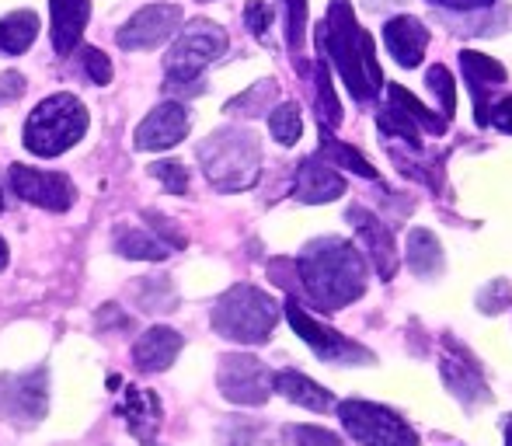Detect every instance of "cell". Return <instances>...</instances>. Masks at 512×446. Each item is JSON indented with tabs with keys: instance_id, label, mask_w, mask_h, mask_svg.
Masks as SVG:
<instances>
[{
	"instance_id": "cell-1",
	"label": "cell",
	"mask_w": 512,
	"mask_h": 446,
	"mask_svg": "<svg viewBox=\"0 0 512 446\" xmlns=\"http://www.w3.org/2000/svg\"><path fill=\"white\" fill-rule=\"evenodd\" d=\"M307 300L321 311H342L366 293V262L342 237H317L293 262Z\"/></svg>"
},
{
	"instance_id": "cell-2",
	"label": "cell",
	"mask_w": 512,
	"mask_h": 446,
	"mask_svg": "<svg viewBox=\"0 0 512 446\" xmlns=\"http://www.w3.org/2000/svg\"><path fill=\"white\" fill-rule=\"evenodd\" d=\"M317 42L335 60L352 98H359V102L377 98L384 74H380V63L373 56V35L359 28L349 0H331L328 21H321V28H317Z\"/></svg>"
},
{
	"instance_id": "cell-3",
	"label": "cell",
	"mask_w": 512,
	"mask_h": 446,
	"mask_svg": "<svg viewBox=\"0 0 512 446\" xmlns=\"http://www.w3.org/2000/svg\"><path fill=\"white\" fill-rule=\"evenodd\" d=\"M199 164H203V175L209 178L216 192H244L258 182V171H262V147H258V136L251 129L227 126L216 129L213 136H206L196 150Z\"/></svg>"
},
{
	"instance_id": "cell-4",
	"label": "cell",
	"mask_w": 512,
	"mask_h": 446,
	"mask_svg": "<svg viewBox=\"0 0 512 446\" xmlns=\"http://www.w3.org/2000/svg\"><path fill=\"white\" fill-rule=\"evenodd\" d=\"M279 325V304L265 290L248 283H237L216 300L213 328L230 342L265 345Z\"/></svg>"
},
{
	"instance_id": "cell-5",
	"label": "cell",
	"mask_w": 512,
	"mask_h": 446,
	"mask_svg": "<svg viewBox=\"0 0 512 446\" xmlns=\"http://www.w3.org/2000/svg\"><path fill=\"white\" fill-rule=\"evenodd\" d=\"M227 53V32L206 18H196L178 32L164 70H168V91L175 95H196L206 91L203 70Z\"/></svg>"
},
{
	"instance_id": "cell-6",
	"label": "cell",
	"mask_w": 512,
	"mask_h": 446,
	"mask_svg": "<svg viewBox=\"0 0 512 446\" xmlns=\"http://www.w3.org/2000/svg\"><path fill=\"white\" fill-rule=\"evenodd\" d=\"M84 129H88V109L74 95H49L28 115L25 147L39 157H56L74 147Z\"/></svg>"
},
{
	"instance_id": "cell-7",
	"label": "cell",
	"mask_w": 512,
	"mask_h": 446,
	"mask_svg": "<svg viewBox=\"0 0 512 446\" xmlns=\"http://www.w3.org/2000/svg\"><path fill=\"white\" fill-rule=\"evenodd\" d=\"M338 419L359 446H418L415 429L401 415H394L391 408H380L373 401H342Z\"/></svg>"
},
{
	"instance_id": "cell-8",
	"label": "cell",
	"mask_w": 512,
	"mask_h": 446,
	"mask_svg": "<svg viewBox=\"0 0 512 446\" xmlns=\"http://www.w3.org/2000/svg\"><path fill=\"white\" fill-rule=\"evenodd\" d=\"M49 412V373L35 366L25 373H4L0 377V422L14 429H32Z\"/></svg>"
},
{
	"instance_id": "cell-9",
	"label": "cell",
	"mask_w": 512,
	"mask_h": 446,
	"mask_svg": "<svg viewBox=\"0 0 512 446\" xmlns=\"http://www.w3.org/2000/svg\"><path fill=\"white\" fill-rule=\"evenodd\" d=\"M216 384H220L223 398L244 408H258L272 398V370L262 359L244 356V352H230V356L220 359Z\"/></svg>"
},
{
	"instance_id": "cell-10",
	"label": "cell",
	"mask_w": 512,
	"mask_h": 446,
	"mask_svg": "<svg viewBox=\"0 0 512 446\" xmlns=\"http://www.w3.org/2000/svg\"><path fill=\"white\" fill-rule=\"evenodd\" d=\"M286 318H290L293 332L304 338L310 349H314V356L324 359V363H373L370 349H363L359 342H352V338L338 335L335 328H328L317 318H310L307 307H300L297 300L286 304Z\"/></svg>"
},
{
	"instance_id": "cell-11",
	"label": "cell",
	"mask_w": 512,
	"mask_h": 446,
	"mask_svg": "<svg viewBox=\"0 0 512 446\" xmlns=\"http://www.w3.org/2000/svg\"><path fill=\"white\" fill-rule=\"evenodd\" d=\"M439 377H443L446 391H450L464 408H478V405H488V401H492V391H488V380H485L481 363L467 349H460L450 335L443 338Z\"/></svg>"
},
{
	"instance_id": "cell-12",
	"label": "cell",
	"mask_w": 512,
	"mask_h": 446,
	"mask_svg": "<svg viewBox=\"0 0 512 446\" xmlns=\"http://www.w3.org/2000/svg\"><path fill=\"white\" fill-rule=\"evenodd\" d=\"M147 220H154V223H143V227L126 223V227H119V234H115V251H119V255L161 262V258L175 255L178 248H185V234L168 217L147 213Z\"/></svg>"
},
{
	"instance_id": "cell-13",
	"label": "cell",
	"mask_w": 512,
	"mask_h": 446,
	"mask_svg": "<svg viewBox=\"0 0 512 446\" xmlns=\"http://www.w3.org/2000/svg\"><path fill=\"white\" fill-rule=\"evenodd\" d=\"M11 189L18 192L25 203L42 206V210H49V213H67L77 199V189L67 175H60V171L25 168V164H11Z\"/></svg>"
},
{
	"instance_id": "cell-14",
	"label": "cell",
	"mask_w": 512,
	"mask_h": 446,
	"mask_svg": "<svg viewBox=\"0 0 512 446\" xmlns=\"http://www.w3.org/2000/svg\"><path fill=\"white\" fill-rule=\"evenodd\" d=\"M178 21H182L178 4H147L119 28L115 39H119L122 49H154L178 32Z\"/></svg>"
},
{
	"instance_id": "cell-15",
	"label": "cell",
	"mask_w": 512,
	"mask_h": 446,
	"mask_svg": "<svg viewBox=\"0 0 512 446\" xmlns=\"http://www.w3.org/2000/svg\"><path fill=\"white\" fill-rule=\"evenodd\" d=\"M349 223L356 227V234H359V241L366 244V251H370L380 279H394L401 258H398V244H394L391 227H387L377 213L366 210V206H349Z\"/></svg>"
},
{
	"instance_id": "cell-16",
	"label": "cell",
	"mask_w": 512,
	"mask_h": 446,
	"mask_svg": "<svg viewBox=\"0 0 512 446\" xmlns=\"http://www.w3.org/2000/svg\"><path fill=\"white\" fill-rule=\"evenodd\" d=\"M189 136V112L182 102L157 105L147 119L136 126V147L140 150H168Z\"/></svg>"
},
{
	"instance_id": "cell-17",
	"label": "cell",
	"mask_w": 512,
	"mask_h": 446,
	"mask_svg": "<svg viewBox=\"0 0 512 446\" xmlns=\"http://www.w3.org/2000/svg\"><path fill=\"white\" fill-rule=\"evenodd\" d=\"M115 415L126 422L129 436H133V440H140L143 446L154 443L157 429H161V419H164L157 394L154 391H140V387H126V398L115 405Z\"/></svg>"
},
{
	"instance_id": "cell-18",
	"label": "cell",
	"mask_w": 512,
	"mask_h": 446,
	"mask_svg": "<svg viewBox=\"0 0 512 446\" xmlns=\"http://www.w3.org/2000/svg\"><path fill=\"white\" fill-rule=\"evenodd\" d=\"M338 196H345V178L328 161H321V157L300 161L297 182H293V199H300V203H331Z\"/></svg>"
},
{
	"instance_id": "cell-19",
	"label": "cell",
	"mask_w": 512,
	"mask_h": 446,
	"mask_svg": "<svg viewBox=\"0 0 512 446\" xmlns=\"http://www.w3.org/2000/svg\"><path fill=\"white\" fill-rule=\"evenodd\" d=\"M384 46L401 67H418L429 46V28L411 14H398L384 25Z\"/></svg>"
},
{
	"instance_id": "cell-20",
	"label": "cell",
	"mask_w": 512,
	"mask_h": 446,
	"mask_svg": "<svg viewBox=\"0 0 512 446\" xmlns=\"http://www.w3.org/2000/svg\"><path fill=\"white\" fill-rule=\"evenodd\" d=\"M185 338L175 332V328H150V332H143L136 338L133 345V363L140 366L143 373H161L168 370L171 363L178 359V352H182Z\"/></svg>"
},
{
	"instance_id": "cell-21",
	"label": "cell",
	"mask_w": 512,
	"mask_h": 446,
	"mask_svg": "<svg viewBox=\"0 0 512 446\" xmlns=\"http://www.w3.org/2000/svg\"><path fill=\"white\" fill-rule=\"evenodd\" d=\"M460 70H464V81L474 95V105H478V122L485 126L488 122V105H485V95L495 88V84L506 81V67L499 60L485 53H474V49H464L460 53Z\"/></svg>"
},
{
	"instance_id": "cell-22",
	"label": "cell",
	"mask_w": 512,
	"mask_h": 446,
	"mask_svg": "<svg viewBox=\"0 0 512 446\" xmlns=\"http://www.w3.org/2000/svg\"><path fill=\"white\" fill-rule=\"evenodd\" d=\"M49 7H53V49L60 56H70L91 18V4L88 0H49Z\"/></svg>"
},
{
	"instance_id": "cell-23",
	"label": "cell",
	"mask_w": 512,
	"mask_h": 446,
	"mask_svg": "<svg viewBox=\"0 0 512 446\" xmlns=\"http://www.w3.org/2000/svg\"><path fill=\"white\" fill-rule=\"evenodd\" d=\"M272 391H279L286 401L307 408V412H328V408H335L331 391H324L321 384H314V380L304 377V373H297V370L272 373Z\"/></svg>"
},
{
	"instance_id": "cell-24",
	"label": "cell",
	"mask_w": 512,
	"mask_h": 446,
	"mask_svg": "<svg viewBox=\"0 0 512 446\" xmlns=\"http://www.w3.org/2000/svg\"><path fill=\"white\" fill-rule=\"evenodd\" d=\"M408 269L415 276L429 279V276H439L443 272V248H439L436 234H429L425 227H415L408 234Z\"/></svg>"
},
{
	"instance_id": "cell-25",
	"label": "cell",
	"mask_w": 512,
	"mask_h": 446,
	"mask_svg": "<svg viewBox=\"0 0 512 446\" xmlns=\"http://www.w3.org/2000/svg\"><path fill=\"white\" fill-rule=\"evenodd\" d=\"M35 35H39V18H35V11L7 14V18L0 21V53H7V56L25 53L35 42Z\"/></svg>"
},
{
	"instance_id": "cell-26",
	"label": "cell",
	"mask_w": 512,
	"mask_h": 446,
	"mask_svg": "<svg viewBox=\"0 0 512 446\" xmlns=\"http://www.w3.org/2000/svg\"><path fill=\"white\" fill-rule=\"evenodd\" d=\"M321 154L328 157V164L331 168H349V171H356V175H363V178H377V171H373V164L366 161L359 150H352V147H345L342 140H335V136L328 133V126H321Z\"/></svg>"
},
{
	"instance_id": "cell-27",
	"label": "cell",
	"mask_w": 512,
	"mask_h": 446,
	"mask_svg": "<svg viewBox=\"0 0 512 446\" xmlns=\"http://www.w3.org/2000/svg\"><path fill=\"white\" fill-rule=\"evenodd\" d=\"M387 98H391V105H398V109L405 112V115H411V119L418 122V129H429L432 136L446 133V119H443V115H436L432 109H425V105L418 102V98L411 95V91L401 88V84H391V88H387Z\"/></svg>"
},
{
	"instance_id": "cell-28",
	"label": "cell",
	"mask_w": 512,
	"mask_h": 446,
	"mask_svg": "<svg viewBox=\"0 0 512 446\" xmlns=\"http://www.w3.org/2000/svg\"><path fill=\"white\" fill-rule=\"evenodd\" d=\"M269 129L283 147H293L304 133V122H300V109L293 102H283L279 109H272L269 115Z\"/></svg>"
},
{
	"instance_id": "cell-29",
	"label": "cell",
	"mask_w": 512,
	"mask_h": 446,
	"mask_svg": "<svg viewBox=\"0 0 512 446\" xmlns=\"http://www.w3.org/2000/svg\"><path fill=\"white\" fill-rule=\"evenodd\" d=\"M223 446H272L269 429L255 419H230L223 429Z\"/></svg>"
},
{
	"instance_id": "cell-30",
	"label": "cell",
	"mask_w": 512,
	"mask_h": 446,
	"mask_svg": "<svg viewBox=\"0 0 512 446\" xmlns=\"http://www.w3.org/2000/svg\"><path fill=\"white\" fill-rule=\"evenodd\" d=\"M317 109H321V126H338L342 122V105H338L335 91H331V77L324 63H317Z\"/></svg>"
},
{
	"instance_id": "cell-31",
	"label": "cell",
	"mask_w": 512,
	"mask_h": 446,
	"mask_svg": "<svg viewBox=\"0 0 512 446\" xmlns=\"http://www.w3.org/2000/svg\"><path fill=\"white\" fill-rule=\"evenodd\" d=\"M276 98V84L272 81H262L255 88H248L244 95H237L234 102L227 105V112H237V115H262L265 105Z\"/></svg>"
},
{
	"instance_id": "cell-32",
	"label": "cell",
	"mask_w": 512,
	"mask_h": 446,
	"mask_svg": "<svg viewBox=\"0 0 512 446\" xmlns=\"http://www.w3.org/2000/svg\"><path fill=\"white\" fill-rule=\"evenodd\" d=\"M286 446H345L335 433L321 426H283Z\"/></svg>"
},
{
	"instance_id": "cell-33",
	"label": "cell",
	"mask_w": 512,
	"mask_h": 446,
	"mask_svg": "<svg viewBox=\"0 0 512 446\" xmlns=\"http://www.w3.org/2000/svg\"><path fill=\"white\" fill-rule=\"evenodd\" d=\"M140 300H143V311H175V290L161 276H154L150 283L140 286Z\"/></svg>"
},
{
	"instance_id": "cell-34",
	"label": "cell",
	"mask_w": 512,
	"mask_h": 446,
	"mask_svg": "<svg viewBox=\"0 0 512 446\" xmlns=\"http://www.w3.org/2000/svg\"><path fill=\"white\" fill-rule=\"evenodd\" d=\"M286 11V42L290 49L304 46V32H307V0H279Z\"/></svg>"
},
{
	"instance_id": "cell-35",
	"label": "cell",
	"mask_w": 512,
	"mask_h": 446,
	"mask_svg": "<svg viewBox=\"0 0 512 446\" xmlns=\"http://www.w3.org/2000/svg\"><path fill=\"white\" fill-rule=\"evenodd\" d=\"M478 307L485 314H502L506 307H512V286L506 279H492V283L478 293Z\"/></svg>"
},
{
	"instance_id": "cell-36",
	"label": "cell",
	"mask_w": 512,
	"mask_h": 446,
	"mask_svg": "<svg viewBox=\"0 0 512 446\" xmlns=\"http://www.w3.org/2000/svg\"><path fill=\"white\" fill-rule=\"evenodd\" d=\"M150 175L161 178L164 189L175 192V196H185V192H189V175H185V168L178 161H157V164H150Z\"/></svg>"
},
{
	"instance_id": "cell-37",
	"label": "cell",
	"mask_w": 512,
	"mask_h": 446,
	"mask_svg": "<svg viewBox=\"0 0 512 446\" xmlns=\"http://www.w3.org/2000/svg\"><path fill=\"white\" fill-rule=\"evenodd\" d=\"M425 81H429V88L436 91L439 98H443V112L450 115L453 112V105H457V91H453V77H450V70L446 67H432L429 74H425Z\"/></svg>"
},
{
	"instance_id": "cell-38",
	"label": "cell",
	"mask_w": 512,
	"mask_h": 446,
	"mask_svg": "<svg viewBox=\"0 0 512 446\" xmlns=\"http://www.w3.org/2000/svg\"><path fill=\"white\" fill-rule=\"evenodd\" d=\"M81 56H84V74H88L91 81H95V84H108V81H112V63H108V56L102 53V49L88 46Z\"/></svg>"
},
{
	"instance_id": "cell-39",
	"label": "cell",
	"mask_w": 512,
	"mask_h": 446,
	"mask_svg": "<svg viewBox=\"0 0 512 446\" xmlns=\"http://www.w3.org/2000/svg\"><path fill=\"white\" fill-rule=\"evenodd\" d=\"M244 21H248L251 35L265 39V32H269V25H272V7L262 4V0H248V7H244Z\"/></svg>"
},
{
	"instance_id": "cell-40",
	"label": "cell",
	"mask_w": 512,
	"mask_h": 446,
	"mask_svg": "<svg viewBox=\"0 0 512 446\" xmlns=\"http://www.w3.org/2000/svg\"><path fill=\"white\" fill-rule=\"evenodd\" d=\"M488 122H495V126H499L502 133H512V95L502 98V102L495 105L492 115H488Z\"/></svg>"
},
{
	"instance_id": "cell-41",
	"label": "cell",
	"mask_w": 512,
	"mask_h": 446,
	"mask_svg": "<svg viewBox=\"0 0 512 446\" xmlns=\"http://www.w3.org/2000/svg\"><path fill=\"white\" fill-rule=\"evenodd\" d=\"M432 4L457 7V11H474V7H488V4H495V0H432Z\"/></svg>"
},
{
	"instance_id": "cell-42",
	"label": "cell",
	"mask_w": 512,
	"mask_h": 446,
	"mask_svg": "<svg viewBox=\"0 0 512 446\" xmlns=\"http://www.w3.org/2000/svg\"><path fill=\"white\" fill-rule=\"evenodd\" d=\"M7 269V244H4V237H0V272Z\"/></svg>"
},
{
	"instance_id": "cell-43",
	"label": "cell",
	"mask_w": 512,
	"mask_h": 446,
	"mask_svg": "<svg viewBox=\"0 0 512 446\" xmlns=\"http://www.w3.org/2000/svg\"><path fill=\"white\" fill-rule=\"evenodd\" d=\"M506 446H512V415H509V422H506Z\"/></svg>"
},
{
	"instance_id": "cell-44",
	"label": "cell",
	"mask_w": 512,
	"mask_h": 446,
	"mask_svg": "<svg viewBox=\"0 0 512 446\" xmlns=\"http://www.w3.org/2000/svg\"><path fill=\"white\" fill-rule=\"evenodd\" d=\"M0 213H4V196H0Z\"/></svg>"
},
{
	"instance_id": "cell-45",
	"label": "cell",
	"mask_w": 512,
	"mask_h": 446,
	"mask_svg": "<svg viewBox=\"0 0 512 446\" xmlns=\"http://www.w3.org/2000/svg\"><path fill=\"white\" fill-rule=\"evenodd\" d=\"M150 446H157V443H150Z\"/></svg>"
}]
</instances>
